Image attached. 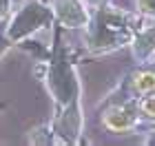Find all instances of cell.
Here are the masks:
<instances>
[{
	"label": "cell",
	"instance_id": "6da1fadb",
	"mask_svg": "<svg viewBox=\"0 0 155 146\" xmlns=\"http://www.w3.org/2000/svg\"><path fill=\"white\" fill-rule=\"evenodd\" d=\"M129 18L122 11L104 7L100 9L95 18V29H93V47L95 49H107V47H120L124 40H129Z\"/></svg>",
	"mask_w": 155,
	"mask_h": 146
},
{
	"label": "cell",
	"instance_id": "7a4b0ae2",
	"mask_svg": "<svg viewBox=\"0 0 155 146\" xmlns=\"http://www.w3.org/2000/svg\"><path fill=\"white\" fill-rule=\"evenodd\" d=\"M49 16H51L49 9L31 2L29 7H25V9L13 18V22L9 27V38L16 40V38H22V36H27V33H31L33 29H38L40 24H45L49 20Z\"/></svg>",
	"mask_w": 155,
	"mask_h": 146
},
{
	"label": "cell",
	"instance_id": "3957f363",
	"mask_svg": "<svg viewBox=\"0 0 155 146\" xmlns=\"http://www.w3.org/2000/svg\"><path fill=\"white\" fill-rule=\"evenodd\" d=\"M55 13L67 27H84L89 22L87 11L82 9V5L78 0H58L55 2Z\"/></svg>",
	"mask_w": 155,
	"mask_h": 146
},
{
	"label": "cell",
	"instance_id": "277c9868",
	"mask_svg": "<svg viewBox=\"0 0 155 146\" xmlns=\"http://www.w3.org/2000/svg\"><path fill=\"white\" fill-rule=\"evenodd\" d=\"M104 124H107V128L115 131V133L129 131L135 124V111L129 106H115L104 115Z\"/></svg>",
	"mask_w": 155,
	"mask_h": 146
},
{
	"label": "cell",
	"instance_id": "5b68a950",
	"mask_svg": "<svg viewBox=\"0 0 155 146\" xmlns=\"http://www.w3.org/2000/svg\"><path fill=\"white\" fill-rule=\"evenodd\" d=\"M133 51H135L137 58H146L155 51V29L144 31L142 36H137L135 44H133Z\"/></svg>",
	"mask_w": 155,
	"mask_h": 146
},
{
	"label": "cell",
	"instance_id": "8992f818",
	"mask_svg": "<svg viewBox=\"0 0 155 146\" xmlns=\"http://www.w3.org/2000/svg\"><path fill=\"white\" fill-rule=\"evenodd\" d=\"M133 86H135V91H137V93L155 91V73H151V71L137 73V75H135V80H133Z\"/></svg>",
	"mask_w": 155,
	"mask_h": 146
},
{
	"label": "cell",
	"instance_id": "52a82bcc",
	"mask_svg": "<svg viewBox=\"0 0 155 146\" xmlns=\"http://www.w3.org/2000/svg\"><path fill=\"white\" fill-rule=\"evenodd\" d=\"M140 109L144 111V115H149V117H155V95L153 97H146V100L140 104Z\"/></svg>",
	"mask_w": 155,
	"mask_h": 146
},
{
	"label": "cell",
	"instance_id": "ba28073f",
	"mask_svg": "<svg viewBox=\"0 0 155 146\" xmlns=\"http://www.w3.org/2000/svg\"><path fill=\"white\" fill-rule=\"evenodd\" d=\"M137 9L142 11V13L155 16V0H137Z\"/></svg>",
	"mask_w": 155,
	"mask_h": 146
},
{
	"label": "cell",
	"instance_id": "9c48e42d",
	"mask_svg": "<svg viewBox=\"0 0 155 146\" xmlns=\"http://www.w3.org/2000/svg\"><path fill=\"white\" fill-rule=\"evenodd\" d=\"M7 47H9V42H7V40L2 38V33H0V55L5 53V49H7Z\"/></svg>",
	"mask_w": 155,
	"mask_h": 146
},
{
	"label": "cell",
	"instance_id": "30bf717a",
	"mask_svg": "<svg viewBox=\"0 0 155 146\" xmlns=\"http://www.w3.org/2000/svg\"><path fill=\"white\" fill-rule=\"evenodd\" d=\"M7 7H9V0H0V16L7 11Z\"/></svg>",
	"mask_w": 155,
	"mask_h": 146
}]
</instances>
